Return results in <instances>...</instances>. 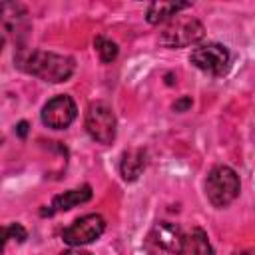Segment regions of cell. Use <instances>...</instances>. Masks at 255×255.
<instances>
[{
	"mask_svg": "<svg viewBox=\"0 0 255 255\" xmlns=\"http://www.w3.org/2000/svg\"><path fill=\"white\" fill-rule=\"evenodd\" d=\"M16 64L24 72L52 84L66 82L76 68L72 58L54 54V52H44V50H22L16 58Z\"/></svg>",
	"mask_w": 255,
	"mask_h": 255,
	"instance_id": "cell-1",
	"label": "cell"
},
{
	"mask_svg": "<svg viewBox=\"0 0 255 255\" xmlns=\"http://www.w3.org/2000/svg\"><path fill=\"white\" fill-rule=\"evenodd\" d=\"M241 183L237 173L227 165H215L205 179V195L213 207H227L239 195Z\"/></svg>",
	"mask_w": 255,
	"mask_h": 255,
	"instance_id": "cell-2",
	"label": "cell"
},
{
	"mask_svg": "<svg viewBox=\"0 0 255 255\" xmlns=\"http://www.w3.org/2000/svg\"><path fill=\"white\" fill-rule=\"evenodd\" d=\"M205 36V28L197 18L191 16H175L167 22V26L159 34V42L165 48H185L201 42Z\"/></svg>",
	"mask_w": 255,
	"mask_h": 255,
	"instance_id": "cell-3",
	"label": "cell"
},
{
	"mask_svg": "<svg viewBox=\"0 0 255 255\" xmlns=\"http://www.w3.org/2000/svg\"><path fill=\"white\" fill-rule=\"evenodd\" d=\"M118 122L112 108L104 102H92L86 112V131L98 143H112L116 139Z\"/></svg>",
	"mask_w": 255,
	"mask_h": 255,
	"instance_id": "cell-4",
	"label": "cell"
},
{
	"mask_svg": "<svg viewBox=\"0 0 255 255\" xmlns=\"http://www.w3.org/2000/svg\"><path fill=\"white\" fill-rule=\"evenodd\" d=\"M191 64L195 68H199L205 74L211 76H223L229 70L231 64V54L223 44L217 42H207V44H199L193 48L191 56H189Z\"/></svg>",
	"mask_w": 255,
	"mask_h": 255,
	"instance_id": "cell-5",
	"label": "cell"
},
{
	"mask_svg": "<svg viewBox=\"0 0 255 255\" xmlns=\"http://www.w3.org/2000/svg\"><path fill=\"white\" fill-rule=\"evenodd\" d=\"M104 229H106V219L100 213H88L78 217L70 227H66L62 233V239L72 247H80L100 239Z\"/></svg>",
	"mask_w": 255,
	"mask_h": 255,
	"instance_id": "cell-6",
	"label": "cell"
},
{
	"mask_svg": "<svg viewBox=\"0 0 255 255\" xmlns=\"http://www.w3.org/2000/svg\"><path fill=\"white\" fill-rule=\"evenodd\" d=\"M76 114H78L76 102L70 96L60 94L44 104L42 122H44V126H48L52 129H66L76 120Z\"/></svg>",
	"mask_w": 255,
	"mask_h": 255,
	"instance_id": "cell-7",
	"label": "cell"
},
{
	"mask_svg": "<svg viewBox=\"0 0 255 255\" xmlns=\"http://www.w3.org/2000/svg\"><path fill=\"white\" fill-rule=\"evenodd\" d=\"M151 239L157 247H161L173 255L185 253V233L179 225H175L171 221H157L151 229Z\"/></svg>",
	"mask_w": 255,
	"mask_h": 255,
	"instance_id": "cell-8",
	"label": "cell"
},
{
	"mask_svg": "<svg viewBox=\"0 0 255 255\" xmlns=\"http://www.w3.org/2000/svg\"><path fill=\"white\" fill-rule=\"evenodd\" d=\"M90 197H92V187L90 185H82L78 189H68V191L56 195L52 199L50 207L42 211V215H54L58 211H68V209H72L80 203H86Z\"/></svg>",
	"mask_w": 255,
	"mask_h": 255,
	"instance_id": "cell-9",
	"label": "cell"
},
{
	"mask_svg": "<svg viewBox=\"0 0 255 255\" xmlns=\"http://www.w3.org/2000/svg\"><path fill=\"white\" fill-rule=\"evenodd\" d=\"M0 24L12 32L18 34L28 28V10L20 2H2L0 4Z\"/></svg>",
	"mask_w": 255,
	"mask_h": 255,
	"instance_id": "cell-10",
	"label": "cell"
},
{
	"mask_svg": "<svg viewBox=\"0 0 255 255\" xmlns=\"http://www.w3.org/2000/svg\"><path fill=\"white\" fill-rule=\"evenodd\" d=\"M145 169V151L143 149H128L122 155L120 171L126 181H135Z\"/></svg>",
	"mask_w": 255,
	"mask_h": 255,
	"instance_id": "cell-11",
	"label": "cell"
},
{
	"mask_svg": "<svg viewBox=\"0 0 255 255\" xmlns=\"http://www.w3.org/2000/svg\"><path fill=\"white\" fill-rule=\"evenodd\" d=\"M189 2H153L147 6V22L149 24H161L175 18L181 10L189 8Z\"/></svg>",
	"mask_w": 255,
	"mask_h": 255,
	"instance_id": "cell-12",
	"label": "cell"
},
{
	"mask_svg": "<svg viewBox=\"0 0 255 255\" xmlns=\"http://www.w3.org/2000/svg\"><path fill=\"white\" fill-rule=\"evenodd\" d=\"M185 251H189L191 255H213L209 237L201 227H193L191 233L185 235Z\"/></svg>",
	"mask_w": 255,
	"mask_h": 255,
	"instance_id": "cell-13",
	"label": "cell"
},
{
	"mask_svg": "<svg viewBox=\"0 0 255 255\" xmlns=\"http://www.w3.org/2000/svg\"><path fill=\"white\" fill-rule=\"evenodd\" d=\"M94 46H96V50H98L102 62L110 64L112 60H116V56H118V44H116V42H112V40H108V38H104V36H98V38L94 40Z\"/></svg>",
	"mask_w": 255,
	"mask_h": 255,
	"instance_id": "cell-14",
	"label": "cell"
},
{
	"mask_svg": "<svg viewBox=\"0 0 255 255\" xmlns=\"http://www.w3.org/2000/svg\"><path fill=\"white\" fill-rule=\"evenodd\" d=\"M26 237H28V233H26V229H24L20 223H12V225L0 227V253H2V249H4V245H6L8 239L24 241Z\"/></svg>",
	"mask_w": 255,
	"mask_h": 255,
	"instance_id": "cell-15",
	"label": "cell"
},
{
	"mask_svg": "<svg viewBox=\"0 0 255 255\" xmlns=\"http://www.w3.org/2000/svg\"><path fill=\"white\" fill-rule=\"evenodd\" d=\"M189 106H191V98H181L179 102H175V104H173V110L183 112V110H187Z\"/></svg>",
	"mask_w": 255,
	"mask_h": 255,
	"instance_id": "cell-16",
	"label": "cell"
},
{
	"mask_svg": "<svg viewBox=\"0 0 255 255\" xmlns=\"http://www.w3.org/2000/svg\"><path fill=\"white\" fill-rule=\"evenodd\" d=\"M16 131H18L20 137H26V133H28V122H20L18 128H16Z\"/></svg>",
	"mask_w": 255,
	"mask_h": 255,
	"instance_id": "cell-17",
	"label": "cell"
},
{
	"mask_svg": "<svg viewBox=\"0 0 255 255\" xmlns=\"http://www.w3.org/2000/svg\"><path fill=\"white\" fill-rule=\"evenodd\" d=\"M58 255H90L88 251H82V249H68V251H62V253H58Z\"/></svg>",
	"mask_w": 255,
	"mask_h": 255,
	"instance_id": "cell-18",
	"label": "cell"
},
{
	"mask_svg": "<svg viewBox=\"0 0 255 255\" xmlns=\"http://www.w3.org/2000/svg\"><path fill=\"white\" fill-rule=\"evenodd\" d=\"M233 255H253L251 251H237V253H233Z\"/></svg>",
	"mask_w": 255,
	"mask_h": 255,
	"instance_id": "cell-19",
	"label": "cell"
},
{
	"mask_svg": "<svg viewBox=\"0 0 255 255\" xmlns=\"http://www.w3.org/2000/svg\"><path fill=\"white\" fill-rule=\"evenodd\" d=\"M2 48H4V38L0 36V52H2Z\"/></svg>",
	"mask_w": 255,
	"mask_h": 255,
	"instance_id": "cell-20",
	"label": "cell"
}]
</instances>
